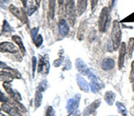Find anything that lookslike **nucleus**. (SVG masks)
I'll return each mask as SVG.
<instances>
[{
    "label": "nucleus",
    "instance_id": "nucleus-1",
    "mask_svg": "<svg viewBox=\"0 0 134 116\" xmlns=\"http://www.w3.org/2000/svg\"><path fill=\"white\" fill-rule=\"evenodd\" d=\"M64 10H65V14L67 17V20H68L69 25L70 26H74L77 16L76 6H75L74 0H65Z\"/></svg>",
    "mask_w": 134,
    "mask_h": 116
},
{
    "label": "nucleus",
    "instance_id": "nucleus-2",
    "mask_svg": "<svg viewBox=\"0 0 134 116\" xmlns=\"http://www.w3.org/2000/svg\"><path fill=\"white\" fill-rule=\"evenodd\" d=\"M121 38H122V31H121L120 23L118 21H114L113 29L111 32V43L114 50H117L120 47Z\"/></svg>",
    "mask_w": 134,
    "mask_h": 116
},
{
    "label": "nucleus",
    "instance_id": "nucleus-3",
    "mask_svg": "<svg viewBox=\"0 0 134 116\" xmlns=\"http://www.w3.org/2000/svg\"><path fill=\"white\" fill-rule=\"evenodd\" d=\"M110 12L111 10L108 8V6H105L101 10L100 14L98 18V30L101 32L107 31V29L109 25L110 21Z\"/></svg>",
    "mask_w": 134,
    "mask_h": 116
},
{
    "label": "nucleus",
    "instance_id": "nucleus-4",
    "mask_svg": "<svg viewBox=\"0 0 134 116\" xmlns=\"http://www.w3.org/2000/svg\"><path fill=\"white\" fill-rule=\"evenodd\" d=\"M127 53V48L125 43H121L120 47H119V56H118V68L119 70H122L124 67V58L125 55Z\"/></svg>",
    "mask_w": 134,
    "mask_h": 116
},
{
    "label": "nucleus",
    "instance_id": "nucleus-5",
    "mask_svg": "<svg viewBox=\"0 0 134 116\" xmlns=\"http://www.w3.org/2000/svg\"><path fill=\"white\" fill-rule=\"evenodd\" d=\"M0 52L2 53H17L18 49L14 44L10 42L0 43Z\"/></svg>",
    "mask_w": 134,
    "mask_h": 116
},
{
    "label": "nucleus",
    "instance_id": "nucleus-6",
    "mask_svg": "<svg viewBox=\"0 0 134 116\" xmlns=\"http://www.w3.org/2000/svg\"><path fill=\"white\" fill-rule=\"evenodd\" d=\"M1 107H2V110L5 112L10 116H21V113L17 110V108H15L14 106H12L9 103L6 102L5 104H3Z\"/></svg>",
    "mask_w": 134,
    "mask_h": 116
},
{
    "label": "nucleus",
    "instance_id": "nucleus-7",
    "mask_svg": "<svg viewBox=\"0 0 134 116\" xmlns=\"http://www.w3.org/2000/svg\"><path fill=\"white\" fill-rule=\"evenodd\" d=\"M38 72H40V73L42 72V73H45V74H47V72H48L49 63L47 59H45V58H43V57H40V63H38Z\"/></svg>",
    "mask_w": 134,
    "mask_h": 116
},
{
    "label": "nucleus",
    "instance_id": "nucleus-8",
    "mask_svg": "<svg viewBox=\"0 0 134 116\" xmlns=\"http://www.w3.org/2000/svg\"><path fill=\"white\" fill-rule=\"evenodd\" d=\"M87 30V21L82 20L81 21L77 31V38L79 40H82L84 38V35H85V31Z\"/></svg>",
    "mask_w": 134,
    "mask_h": 116
},
{
    "label": "nucleus",
    "instance_id": "nucleus-9",
    "mask_svg": "<svg viewBox=\"0 0 134 116\" xmlns=\"http://www.w3.org/2000/svg\"><path fill=\"white\" fill-rule=\"evenodd\" d=\"M87 5H88V0H77V5H76L77 16H81L85 12Z\"/></svg>",
    "mask_w": 134,
    "mask_h": 116
},
{
    "label": "nucleus",
    "instance_id": "nucleus-10",
    "mask_svg": "<svg viewBox=\"0 0 134 116\" xmlns=\"http://www.w3.org/2000/svg\"><path fill=\"white\" fill-rule=\"evenodd\" d=\"M58 27H59V32L62 36H65L68 34L69 30H70V28H69V23L67 22L64 19H61V20H60Z\"/></svg>",
    "mask_w": 134,
    "mask_h": 116
},
{
    "label": "nucleus",
    "instance_id": "nucleus-11",
    "mask_svg": "<svg viewBox=\"0 0 134 116\" xmlns=\"http://www.w3.org/2000/svg\"><path fill=\"white\" fill-rule=\"evenodd\" d=\"M14 76L13 72H5V71H0V80L5 81V82H11L14 79Z\"/></svg>",
    "mask_w": 134,
    "mask_h": 116
},
{
    "label": "nucleus",
    "instance_id": "nucleus-12",
    "mask_svg": "<svg viewBox=\"0 0 134 116\" xmlns=\"http://www.w3.org/2000/svg\"><path fill=\"white\" fill-rule=\"evenodd\" d=\"M9 10H10V12L12 13L14 15H15L17 18H19V19H21V21H24L23 20V18L25 17V14H24V12H23V14L21 13V11L19 8H17L15 7L14 5H11L9 6Z\"/></svg>",
    "mask_w": 134,
    "mask_h": 116
},
{
    "label": "nucleus",
    "instance_id": "nucleus-13",
    "mask_svg": "<svg viewBox=\"0 0 134 116\" xmlns=\"http://www.w3.org/2000/svg\"><path fill=\"white\" fill-rule=\"evenodd\" d=\"M114 60L110 59V58H107V59H104V61L101 63V66L105 71H108L111 70L112 68H114Z\"/></svg>",
    "mask_w": 134,
    "mask_h": 116
},
{
    "label": "nucleus",
    "instance_id": "nucleus-14",
    "mask_svg": "<svg viewBox=\"0 0 134 116\" xmlns=\"http://www.w3.org/2000/svg\"><path fill=\"white\" fill-rule=\"evenodd\" d=\"M12 39L14 43H16V44L18 45V47L20 48L21 52L23 53V55H24L25 54V48L23 44V40H21V38L19 37V36H13Z\"/></svg>",
    "mask_w": 134,
    "mask_h": 116
},
{
    "label": "nucleus",
    "instance_id": "nucleus-15",
    "mask_svg": "<svg viewBox=\"0 0 134 116\" xmlns=\"http://www.w3.org/2000/svg\"><path fill=\"white\" fill-rule=\"evenodd\" d=\"M133 49H134V38H129V42H128V44H127V52H128L130 58L132 55Z\"/></svg>",
    "mask_w": 134,
    "mask_h": 116
},
{
    "label": "nucleus",
    "instance_id": "nucleus-16",
    "mask_svg": "<svg viewBox=\"0 0 134 116\" xmlns=\"http://www.w3.org/2000/svg\"><path fill=\"white\" fill-rule=\"evenodd\" d=\"M48 5H49V15L51 18H53L55 15V0H49L48 1Z\"/></svg>",
    "mask_w": 134,
    "mask_h": 116
},
{
    "label": "nucleus",
    "instance_id": "nucleus-17",
    "mask_svg": "<svg viewBox=\"0 0 134 116\" xmlns=\"http://www.w3.org/2000/svg\"><path fill=\"white\" fill-rule=\"evenodd\" d=\"M41 99H42V94H41V91L38 90L36 92V95H35V106L36 107H38L41 104Z\"/></svg>",
    "mask_w": 134,
    "mask_h": 116
},
{
    "label": "nucleus",
    "instance_id": "nucleus-18",
    "mask_svg": "<svg viewBox=\"0 0 134 116\" xmlns=\"http://www.w3.org/2000/svg\"><path fill=\"white\" fill-rule=\"evenodd\" d=\"M3 87H4V89H5V92L7 94H9V95L11 96H14V91L12 89V87H11V85H10V83L9 82H4L3 83Z\"/></svg>",
    "mask_w": 134,
    "mask_h": 116
},
{
    "label": "nucleus",
    "instance_id": "nucleus-19",
    "mask_svg": "<svg viewBox=\"0 0 134 116\" xmlns=\"http://www.w3.org/2000/svg\"><path fill=\"white\" fill-rule=\"evenodd\" d=\"M98 4V0H90V9H91V13H94L96 11Z\"/></svg>",
    "mask_w": 134,
    "mask_h": 116
},
{
    "label": "nucleus",
    "instance_id": "nucleus-20",
    "mask_svg": "<svg viewBox=\"0 0 134 116\" xmlns=\"http://www.w3.org/2000/svg\"><path fill=\"white\" fill-rule=\"evenodd\" d=\"M3 31L4 32H11L12 31V28L9 25V23L6 21H4V24H3Z\"/></svg>",
    "mask_w": 134,
    "mask_h": 116
},
{
    "label": "nucleus",
    "instance_id": "nucleus-21",
    "mask_svg": "<svg viewBox=\"0 0 134 116\" xmlns=\"http://www.w3.org/2000/svg\"><path fill=\"white\" fill-rule=\"evenodd\" d=\"M34 42H35V45H36V47H40V45L42 44V41H43V38H42V37H41V35H38L36 37V38L35 39L33 40Z\"/></svg>",
    "mask_w": 134,
    "mask_h": 116
},
{
    "label": "nucleus",
    "instance_id": "nucleus-22",
    "mask_svg": "<svg viewBox=\"0 0 134 116\" xmlns=\"http://www.w3.org/2000/svg\"><path fill=\"white\" fill-rule=\"evenodd\" d=\"M130 80L131 82H133L134 80V61L131 63V74H130Z\"/></svg>",
    "mask_w": 134,
    "mask_h": 116
},
{
    "label": "nucleus",
    "instance_id": "nucleus-23",
    "mask_svg": "<svg viewBox=\"0 0 134 116\" xmlns=\"http://www.w3.org/2000/svg\"><path fill=\"white\" fill-rule=\"evenodd\" d=\"M46 116H55V111L52 107L49 106L47 110V113H46Z\"/></svg>",
    "mask_w": 134,
    "mask_h": 116
},
{
    "label": "nucleus",
    "instance_id": "nucleus-24",
    "mask_svg": "<svg viewBox=\"0 0 134 116\" xmlns=\"http://www.w3.org/2000/svg\"><path fill=\"white\" fill-rule=\"evenodd\" d=\"M36 64H37V60L36 57H32V72H33V76L34 73H35V69H36Z\"/></svg>",
    "mask_w": 134,
    "mask_h": 116
},
{
    "label": "nucleus",
    "instance_id": "nucleus-25",
    "mask_svg": "<svg viewBox=\"0 0 134 116\" xmlns=\"http://www.w3.org/2000/svg\"><path fill=\"white\" fill-rule=\"evenodd\" d=\"M38 28H35V29H33L31 31V37H32V39H35L36 37H37V33H38Z\"/></svg>",
    "mask_w": 134,
    "mask_h": 116
},
{
    "label": "nucleus",
    "instance_id": "nucleus-26",
    "mask_svg": "<svg viewBox=\"0 0 134 116\" xmlns=\"http://www.w3.org/2000/svg\"><path fill=\"white\" fill-rule=\"evenodd\" d=\"M58 1V6H59V11L61 12L62 9L64 10V0H57Z\"/></svg>",
    "mask_w": 134,
    "mask_h": 116
},
{
    "label": "nucleus",
    "instance_id": "nucleus-27",
    "mask_svg": "<svg viewBox=\"0 0 134 116\" xmlns=\"http://www.w3.org/2000/svg\"><path fill=\"white\" fill-rule=\"evenodd\" d=\"M0 101H1V102H7V101H8L7 98L5 97V96L4 95L1 91H0Z\"/></svg>",
    "mask_w": 134,
    "mask_h": 116
},
{
    "label": "nucleus",
    "instance_id": "nucleus-28",
    "mask_svg": "<svg viewBox=\"0 0 134 116\" xmlns=\"http://www.w3.org/2000/svg\"><path fill=\"white\" fill-rule=\"evenodd\" d=\"M1 68H3V69L6 68V69H8V70H11L9 67H7V65H6L5 63H3V62L0 61V69H1Z\"/></svg>",
    "mask_w": 134,
    "mask_h": 116
},
{
    "label": "nucleus",
    "instance_id": "nucleus-29",
    "mask_svg": "<svg viewBox=\"0 0 134 116\" xmlns=\"http://www.w3.org/2000/svg\"><path fill=\"white\" fill-rule=\"evenodd\" d=\"M114 2H115V0H110V3H109V6L108 8L110 10H112V8L114 7Z\"/></svg>",
    "mask_w": 134,
    "mask_h": 116
},
{
    "label": "nucleus",
    "instance_id": "nucleus-30",
    "mask_svg": "<svg viewBox=\"0 0 134 116\" xmlns=\"http://www.w3.org/2000/svg\"><path fill=\"white\" fill-rule=\"evenodd\" d=\"M21 3H23V5L24 7H27V2H26V0H21Z\"/></svg>",
    "mask_w": 134,
    "mask_h": 116
},
{
    "label": "nucleus",
    "instance_id": "nucleus-31",
    "mask_svg": "<svg viewBox=\"0 0 134 116\" xmlns=\"http://www.w3.org/2000/svg\"><path fill=\"white\" fill-rule=\"evenodd\" d=\"M0 116H6V115H4L3 113H0Z\"/></svg>",
    "mask_w": 134,
    "mask_h": 116
},
{
    "label": "nucleus",
    "instance_id": "nucleus-32",
    "mask_svg": "<svg viewBox=\"0 0 134 116\" xmlns=\"http://www.w3.org/2000/svg\"><path fill=\"white\" fill-rule=\"evenodd\" d=\"M2 1H3V2H5V3H6V2H8V0H2Z\"/></svg>",
    "mask_w": 134,
    "mask_h": 116
}]
</instances>
